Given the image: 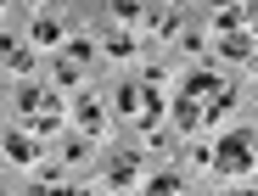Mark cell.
I'll return each instance as SVG.
<instances>
[{
    "label": "cell",
    "instance_id": "ac0fdd59",
    "mask_svg": "<svg viewBox=\"0 0 258 196\" xmlns=\"http://www.w3.org/2000/svg\"><path fill=\"white\" fill-rule=\"evenodd\" d=\"M208 6H213V12H230V6H241V0H208Z\"/></svg>",
    "mask_w": 258,
    "mask_h": 196
},
{
    "label": "cell",
    "instance_id": "52a82bcc",
    "mask_svg": "<svg viewBox=\"0 0 258 196\" xmlns=\"http://www.w3.org/2000/svg\"><path fill=\"white\" fill-rule=\"evenodd\" d=\"M252 56H258V39H252L247 28L219 34V62H252Z\"/></svg>",
    "mask_w": 258,
    "mask_h": 196
},
{
    "label": "cell",
    "instance_id": "7c38bea8",
    "mask_svg": "<svg viewBox=\"0 0 258 196\" xmlns=\"http://www.w3.org/2000/svg\"><path fill=\"white\" fill-rule=\"evenodd\" d=\"M146 196H191V190H185V179H180V174H157V179L146 185Z\"/></svg>",
    "mask_w": 258,
    "mask_h": 196
},
{
    "label": "cell",
    "instance_id": "5b68a950",
    "mask_svg": "<svg viewBox=\"0 0 258 196\" xmlns=\"http://www.w3.org/2000/svg\"><path fill=\"white\" fill-rule=\"evenodd\" d=\"M68 118H73V129H79L84 140H101V129H107V118H101V101H96L90 90H79V95H73V112H68Z\"/></svg>",
    "mask_w": 258,
    "mask_h": 196
},
{
    "label": "cell",
    "instance_id": "8fae6325",
    "mask_svg": "<svg viewBox=\"0 0 258 196\" xmlns=\"http://www.w3.org/2000/svg\"><path fill=\"white\" fill-rule=\"evenodd\" d=\"M34 45H45V51H51V45H62V23L34 12Z\"/></svg>",
    "mask_w": 258,
    "mask_h": 196
},
{
    "label": "cell",
    "instance_id": "9c48e42d",
    "mask_svg": "<svg viewBox=\"0 0 258 196\" xmlns=\"http://www.w3.org/2000/svg\"><path fill=\"white\" fill-rule=\"evenodd\" d=\"M6 157H12V163H23V168H34V163H39L34 135H28V129H12V135H6Z\"/></svg>",
    "mask_w": 258,
    "mask_h": 196
},
{
    "label": "cell",
    "instance_id": "9a60e30c",
    "mask_svg": "<svg viewBox=\"0 0 258 196\" xmlns=\"http://www.w3.org/2000/svg\"><path fill=\"white\" fill-rule=\"evenodd\" d=\"M112 17H118V23H135V17H141V0H112Z\"/></svg>",
    "mask_w": 258,
    "mask_h": 196
},
{
    "label": "cell",
    "instance_id": "7a4b0ae2",
    "mask_svg": "<svg viewBox=\"0 0 258 196\" xmlns=\"http://www.w3.org/2000/svg\"><path fill=\"white\" fill-rule=\"evenodd\" d=\"M180 95H191V101L208 112V124H213L219 112L236 107V84H230L219 67H191V73H185V84H180Z\"/></svg>",
    "mask_w": 258,
    "mask_h": 196
},
{
    "label": "cell",
    "instance_id": "ffe728a7",
    "mask_svg": "<svg viewBox=\"0 0 258 196\" xmlns=\"http://www.w3.org/2000/svg\"><path fill=\"white\" fill-rule=\"evenodd\" d=\"M252 67H258V56H252Z\"/></svg>",
    "mask_w": 258,
    "mask_h": 196
},
{
    "label": "cell",
    "instance_id": "6da1fadb",
    "mask_svg": "<svg viewBox=\"0 0 258 196\" xmlns=\"http://www.w3.org/2000/svg\"><path fill=\"white\" fill-rule=\"evenodd\" d=\"M118 118L135 124V129H157L168 118V101H163L157 84H146V78H123L118 84Z\"/></svg>",
    "mask_w": 258,
    "mask_h": 196
},
{
    "label": "cell",
    "instance_id": "30bf717a",
    "mask_svg": "<svg viewBox=\"0 0 258 196\" xmlns=\"http://www.w3.org/2000/svg\"><path fill=\"white\" fill-rule=\"evenodd\" d=\"M0 67H12V73H34V56L17 45L12 34H0Z\"/></svg>",
    "mask_w": 258,
    "mask_h": 196
},
{
    "label": "cell",
    "instance_id": "3957f363",
    "mask_svg": "<svg viewBox=\"0 0 258 196\" xmlns=\"http://www.w3.org/2000/svg\"><path fill=\"white\" fill-rule=\"evenodd\" d=\"M213 174H225V179H241V174H252L258 168V140L247 135V129H236V135H225L219 146H213V163H208Z\"/></svg>",
    "mask_w": 258,
    "mask_h": 196
},
{
    "label": "cell",
    "instance_id": "ba28073f",
    "mask_svg": "<svg viewBox=\"0 0 258 196\" xmlns=\"http://www.w3.org/2000/svg\"><path fill=\"white\" fill-rule=\"evenodd\" d=\"M168 118H174V129H202V124H208V112H202L191 95H174V101H168Z\"/></svg>",
    "mask_w": 258,
    "mask_h": 196
},
{
    "label": "cell",
    "instance_id": "e0dca14e",
    "mask_svg": "<svg viewBox=\"0 0 258 196\" xmlns=\"http://www.w3.org/2000/svg\"><path fill=\"white\" fill-rule=\"evenodd\" d=\"M56 196H96V190H84V185H62Z\"/></svg>",
    "mask_w": 258,
    "mask_h": 196
},
{
    "label": "cell",
    "instance_id": "5bb4252c",
    "mask_svg": "<svg viewBox=\"0 0 258 196\" xmlns=\"http://www.w3.org/2000/svg\"><path fill=\"white\" fill-rule=\"evenodd\" d=\"M79 73H84L79 62H68V56H56V84H79Z\"/></svg>",
    "mask_w": 258,
    "mask_h": 196
},
{
    "label": "cell",
    "instance_id": "2e32d148",
    "mask_svg": "<svg viewBox=\"0 0 258 196\" xmlns=\"http://www.w3.org/2000/svg\"><path fill=\"white\" fill-rule=\"evenodd\" d=\"M241 28H247V34L258 39V0H252V6H241Z\"/></svg>",
    "mask_w": 258,
    "mask_h": 196
},
{
    "label": "cell",
    "instance_id": "277c9868",
    "mask_svg": "<svg viewBox=\"0 0 258 196\" xmlns=\"http://www.w3.org/2000/svg\"><path fill=\"white\" fill-rule=\"evenodd\" d=\"M17 112H23V129H28V135H56V124H62L56 95L39 90V84H28V90L17 95Z\"/></svg>",
    "mask_w": 258,
    "mask_h": 196
},
{
    "label": "cell",
    "instance_id": "d6986e66",
    "mask_svg": "<svg viewBox=\"0 0 258 196\" xmlns=\"http://www.w3.org/2000/svg\"><path fill=\"white\" fill-rule=\"evenodd\" d=\"M230 196H252V190H230Z\"/></svg>",
    "mask_w": 258,
    "mask_h": 196
},
{
    "label": "cell",
    "instance_id": "4fadbf2b",
    "mask_svg": "<svg viewBox=\"0 0 258 196\" xmlns=\"http://www.w3.org/2000/svg\"><path fill=\"white\" fill-rule=\"evenodd\" d=\"M101 51H107V56H135V39H129V34H112Z\"/></svg>",
    "mask_w": 258,
    "mask_h": 196
},
{
    "label": "cell",
    "instance_id": "8992f818",
    "mask_svg": "<svg viewBox=\"0 0 258 196\" xmlns=\"http://www.w3.org/2000/svg\"><path fill=\"white\" fill-rule=\"evenodd\" d=\"M141 185V157L135 151H118L107 163V190H135Z\"/></svg>",
    "mask_w": 258,
    "mask_h": 196
}]
</instances>
